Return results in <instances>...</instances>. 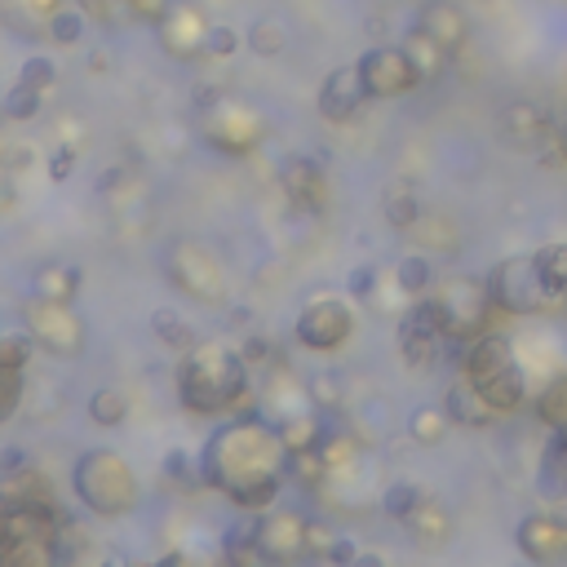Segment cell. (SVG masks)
<instances>
[{"instance_id": "1", "label": "cell", "mask_w": 567, "mask_h": 567, "mask_svg": "<svg viewBox=\"0 0 567 567\" xmlns=\"http://www.w3.org/2000/svg\"><path fill=\"white\" fill-rule=\"evenodd\" d=\"M200 474L239 510H270L284 474H289V443L257 417H235L204 443Z\"/></svg>"}, {"instance_id": "2", "label": "cell", "mask_w": 567, "mask_h": 567, "mask_svg": "<svg viewBox=\"0 0 567 567\" xmlns=\"http://www.w3.org/2000/svg\"><path fill=\"white\" fill-rule=\"evenodd\" d=\"M178 399L195 417H244L257 404L248 373H244V355L217 342H195L186 351L178 368Z\"/></svg>"}, {"instance_id": "3", "label": "cell", "mask_w": 567, "mask_h": 567, "mask_svg": "<svg viewBox=\"0 0 567 567\" xmlns=\"http://www.w3.org/2000/svg\"><path fill=\"white\" fill-rule=\"evenodd\" d=\"M72 518L58 505H0V563L6 567H50L58 563V532Z\"/></svg>"}, {"instance_id": "4", "label": "cell", "mask_w": 567, "mask_h": 567, "mask_svg": "<svg viewBox=\"0 0 567 567\" xmlns=\"http://www.w3.org/2000/svg\"><path fill=\"white\" fill-rule=\"evenodd\" d=\"M461 373L470 377V386L501 413H518L527 404V377L514 360V346L501 338V333H483L479 342L466 346V360H461Z\"/></svg>"}, {"instance_id": "5", "label": "cell", "mask_w": 567, "mask_h": 567, "mask_svg": "<svg viewBox=\"0 0 567 567\" xmlns=\"http://www.w3.org/2000/svg\"><path fill=\"white\" fill-rule=\"evenodd\" d=\"M72 488L81 496L85 510H94L98 518H120L138 505V483H133V470L125 466L120 452H107V448H94L76 461L72 470Z\"/></svg>"}, {"instance_id": "6", "label": "cell", "mask_w": 567, "mask_h": 567, "mask_svg": "<svg viewBox=\"0 0 567 567\" xmlns=\"http://www.w3.org/2000/svg\"><path fill=\"white\" fill-rule=\"evenodd\" d=\"M430 298V311H435V324L443 329L448 342H479L483 333H492V320H501L505 311L492 302L488 284H474V279H452L443 284L439 293H426Z\"/></svg>"}, {"instance_id": "7", "label": "cell", "mask_w": 567, "mask_h": 567, "mask_svg": "<svg viewBox=\"0 0 567 567\" xmlns=\"http://www.w3.org/2000/svg\"><path fill=\"white\" fill-rule=\"evenodd\" d=\"M488 293L505 315H545V311H563L567 302L558 293L545 289L536 257H505L488 270Z\"/></svg>"}, {"instance_id": "8", "label": "cell", "mask_w": 567, "mask_h": 567, "mask_svg": "<svg viewBox=\"0 0 567 567\" xmlns=\"http://www.w3.org/2000/svg\"><path fill=\"white\" fill-rule=\"evenodd\" d=\"M23 329L36 338V346L45 355H58V360H81L85 355V324L76 320V311L67 302L32 298L23 307Z\"/></svg>"}, {"instance_id": "9", "label": "cell", "mask_w": 567, "mask_h": 567, "mask_svg": "<svg viewBox=\"0 0 567 567\" xmlns=\"http://www.w3.org/2000/svg\"><path fill=\"white\" fill-rule=\"evenodd\" d=\"M169 275H173V284H178L186 298H195L204 307L226 302V289H231V284H226V266L204 244H178L169 253Z\"/></svg>"}, {"instance_id": "10", "label": "cell", "mask_w": 567, "mask_h": 567, "mask_svg": "<svg viewBox=\"0 0 567 567\" xmlns=\"http://www.w3.org/2000/svg\"><path fill=\"white\" fill-rule=\"evenodd\" d=\"M204 138L222 156H248L266 138V120L248 103H217L208 111V120H204Z\"/></svg>"}, {"instance_id": "11", "label": "cell", "mask_w": 567, "mask_h": 567, "mask_svg": "<svg viewBox=\"0 0 567 567\" xmlns=\"http://www.w3.org/2000/svg\"><path fill=\"white\" fill-rule=\"evenodd\" d=\"M293 333H298V342H302L307 351L329 355V351H342V346L351 342L355 315H351V307H346L342 298H311V302L302 307Z\"/></svg>"}, {"instance_id": "12", "label": "cell", "mask_w": 567, "mask_h": 567, "mask_svg": "<svg viewBox=\"0 0 567 567\" xmlns=\"http://www.w3.org/2000/svg\"><path fill=\"white\" fill-rule=\"evenodd\" d=\"M257 549H261V563L311 558V518H302L293 510H261V518H257Z\"/></svg>"}, {"instance_id": "13", "label": "cell", "mask_w": 567, "mask_h": 567, "mask_svg": "<svg viewBox=\"0 0 567 567\" xmlns=\"http://www.w3.org/2000/svg\"><path fill=\"white\" fill-rule=\"evenodd\" d=\"M360 72H364V81H368V94L373 98H404V94H413L417 85H421V67H417V58L408 54V45L399 50V45H377V50H368L364 58H360Z\"/></svg>"}, {"instance_id": "14", "label": "cell", "mask_w": 567, "mask_h": 567, "mask_svg": "<svg viewBox=\"0 0 567 567\" xmlns=\"http://www.w3.org/2000/svg\"><path fill=\"white\" fill-rule=\"evenodd\" d=\"M443 329L435 324V311H430V298H417V307L404 315L399 324V351H404V364L408 368H430L439 360V346H443Z\"/></svg>"}, {"instance_id": "15", "label": "cell", "mask_w": 567, "mask_h": 567, "mask_svg": "<svg viewBox=\"0 0 567 567\" xmlns=\"http://www.w3.org/2000/svg\"><path fill=\"white\" fill-rule=\"evenodd\" d=\"M160 28V45H164V54H173V58H195V54H208V19L195 10V6H169V14L156 23Z\"/></svg>"}, {"instance_id": "16", "label": "cell", "mask_w": 567, "mask_h": 567, "mask_svg": "<svg viewBox=\"0 0 567 567\" xmlns=\"http://www.w3.org/2000/svg\"><path fill=\"white\" fill-rule=\"evenodd\" d=\"M368 98H373V94H368V81H364V72H360V63H355V67H338V72H329V81L320 85V116L333 120V125H351Z\"/></svg>"}, {"instance_id": "17", "label": "cell", "mask_w": 567, "mask_h": 567, "mask_svg": "<svg viewBox=\"0 0 567 567\" xmlns=\"http://www.w3.org/2000/svg\"><path fill=\"white\" fill-rule=\"evenodd\" d=\"M518 541V554L532 558V563H558L567 558V518L563 514H527L514 532Z\"/></svg>"}, {"instance_id": "18", "label": "cell", "mask_w": 567, "mask_h": 567, "mask_svg": "<svg viewBox=\"0 0 567 567\" xmlns=\"http://www.w3.org/2000/svg\"><path fill=\"white\" fill-rule=\"evenodd\" d=\"M279 182H284V195H289L302 213H324L329 204V178L320 169V160L311 156H289L279 169Z\"/></svg>"}, {"instance_id": "19", "label": "cell", "mask_w": 567, "mask_h": 567, "mask_svg": "<svg viewBox=\"0 0 567 567\" xmlns=\"http://www.w3.org/2000/svg\"><path fill=\"white\" fill-rule=\"evenodd\" d=\"M0 496H6V501H28V505H58L50 474L41 466H32V461H23V466L0 474Z\"/></svg>"}, {"instance_id": "20", "label": "cell", "mask_w": 567, "mask_h": 567, "mask_svg": "<svg viewBox=\"0 0 567 567\" xmlns=\"http://www.w3.org/2000/svg\"><path fill=\"white\" fill-rule=\"evenodd\" d=\"M443 408L452 413V421L457 426H470V430H488L501 413L470 386V377L466 373H457V382H452V391H448V399H443Z\"/></svg>"}, {"instance_id": "21", "label": "cell", "mask_w": 567, "mask_h": 567, "mask_svg": "<svg viewBox=\"0 0 567 567\" xmlns=\"http://www.w3.org/2000/svg\"><path fill=\"white\" fill-rule=\"evenodd\" d=\"M417 28L430 41H439L448 54H461V45H466V19H461L457 6H448V0H435V6H426L417 14Z\"/></svg>"}, {"instance_id": "22", "label": "cell", "mask_w": 567, "mask_h": 567, "mask_svg": "<svg viewBox=\"0 0 567 567\" xmlns=\"http://www.w3.org/2000/svg\"><path fill=\"white\" fill-rule=\"evenodd\" d=\"M501 133L514 142V147H541L554 129H549V116L532 103H514L505 116H501Z\"/></svg>"}, {"instance_id": "23", "label": "cell", "mask_w": 567, "mask_h": 567, "mask_svg": "<svg viewBox=\"0 0 567 567\" xmlns=\"http://www.w3.org/2000/svg\"><path fill=\"white\" fill-rule=\"evenodd\" d=\"M408 532H413V541H417V545L439 549V545H448V536H452V514H448L435 496H426V501L408 514Z\"/></svg>"}, {"instance_id": "24", "label": "cell", "mask_w": 567, "mask_h": 567, "mask_svg": "<svg viewBox=\"0 0 567 567\" xmlns=\"http://www.w3.org/2000/svg\"><path fill=\"white\" fill-rule=\"evenodd\" d=\"M36 298H50V302H76L81 293V266H67V261H45L36 270Z\"/></svg>"}, {"instance_id": "25", "label": "cell", "mask_w": 567, "mask_h": 567, "mask_svg": "<svg viewBox=\"0 0 567 567\" xmlns=\"http://www.w3.org/2000/svg\"><path fill=\"white\" fill-rule=\"evenodd\" d=\"M452 426H457V421H452V413H448L443 404H421V408H413V417H408V435H413V443H421V448H439Z\"/></svg>"}, {"instance_id": "26", "label": "cell", "mask_w": 567, "mask_h": 567, "mask_svg": "<svg viewBox=\"0 0 567 567\" xmlns=\"http://www.w3.org/2000/svg\"><path fill=\"white\" fill-rule=\"evenodd\" d=\"M541 492L545 496H567V426H558L545 443L541 461Z\"/></svg>"}, {"instance_id": "27", "label": "cell", "mask_w": 567, "mask_h": 567, "mask_svg": "<svg viewBox=\"0 0 567 567\" xmlns=\"http://www.w3.org/2000/svg\"><path fill=\"white\" fill-rule=\"evenodd\" d=\"M279 435H284V443H289V452H315V448H324V439H329V430H324L320 417H311V413H293L289 421L279 426Z\"/></svg>"}, {"instance_id": "28", "label": "cell", "mask_w": 567, "mask_h": 567, "mask_svg": "<svg viewBox=\"0 0 567 567\" xmlns=\"http://www.w3.org/2000/svg\"><path fill=\"white\" fill-rule=\"evenodd\" d=\"M85 28H89V14L81 10V6H63V10H54L50 14V23H45V36L54 41V45H81L85 41Z\"/></svg>"}, {"instance_id": "29", "label": "cell", "mask_w": 567, "mask_h": 567, "mask_svg": "<svg viewBox=\"0 0 567 567\" xmlns=\"http://www.w3.org/2000/svg\"><path fill=\"white\" fill-rule=\"evenodd\" d=\"M395 284L408 293V298H426L430 293V284H435V270H430V261H426V253H408V257H399V266H395Z\"/></svg>"}, {"instance_id": "30", "label": "cell", "mask_w": 567, "mask_h": 567, "mask_svg": "<svg viewBox=\"0 0 567 567\" xmlns=\"http://www.w3.org/2000/svg\"><path fill=\"white\" fill-rule=\"evenodd\" d=\"M421 217H426V208H421V200H417V191H413V186H395V191H386V222H391L395 231H413Z\"/></svg>"}, {"instance_id": "31", "label": "cell", "mask_w": 567, "mask_h": 567, "mask_svg": "<svg viewBox=\"0 0 567 567\" xmlns=\"http://www.w3.org/2000/svg\"><path fill=\"white\" fill-rule=\"evenodd\" d=\"M41 103H45V89H36V85H28V81H14L10 89H6V116L14 120V125H23V120H36L41 116Z\"/></svg>"}, {"instance_id": "32", "label": "cell", "mask_w": 567, "mask_h": 567, "mask_svg": "<svg viewBox=\"0 0 567 567\" xmlns=\"http://www.w3.org/2000/svg\"><path fill=\"white\" fill-rule=\"evenodd\" d=\"M248 50L257 54V58H279L284 54V45H289V32H284V23L279 19H257L253 28H248Z\"/></svg>"}, {"instance_id": "33", "label": "cell", "mask_w": 567, "mask_h": 567, "mask_svg": "<svg viewBox=\"0 0 567 567\" xmlns=\"http://www.w3.org/2000/svg\"><path fill=\"white\" fill-rule=\"evenodd\" d=\"M536 266H541L545 289L567 302V244H545V248L536 253Z\"/></svg>"}, {"instance_id": "34", "label": "cell", "mask_w": 567, "mask_h": 567, "mask_svg": "<svg viewBox=\"0 0 567 567\" xmlns=\"http://www.w3.org/2000/svg\"><path fill=\"white\" fill-rule=\"evenodd\" d=\"M151 333H156L169 351H191V346H195V333H191V329H186V320H182V315H173L169 307L151 311Z\"/></svg>"}, {"instance_id": "35", "label": "cell", "mask_w": 567, "mask_h": 567, "mask_svg": "<svg viewBox=\"0 0 567 567\" xmlns=\"http://www.w3.org/2000/svg\"><path fill=\"white\" fill-rule=\"evenodd\" d=\"M125 417H129V399H125V391H111V386L94 391V399H89V421H94V426L111 430V426H120Z\"/></svg>"}, {"instance_id": "36", "label": "cell", "mask_w": 567, "mask_h": 567, "mask_svg": "<svg viewBox=\"0 0 567 567\" xmlns=\"http://www.w3.org/2000/svg\"><path fill=\"white\" fill-rule=\"evenodd\" d=\"M536 417H541L549 430L567 426V377H554V382L536 395Z\"/></svg>"}, {"instance_id": "37", "label": "cell", "mask_w": 567, "mask_h": 567, "mask_svg": "<svg viewBox=\"0 0 567 567\" xmlns=\"http://www.w3.org/2000/svg\"><path fill=\"white\" fill-rule=\"evenodd\" d=\"M430 492L426 488H417V483H408V479H399V483H391L386 488V496H382V505H386V514L391 518H399V523H408V514L426 501Z\"/></svg>"}, {"instance_id": "38", "label": "cell", "mask_w": 567, "mask_h": 567, "mask_svg": "<svg viewBox=\"0 0 567 567\" xmlns=\"http://www.w3.org/2000/svg\"><path fill=\"white\" fill-rule=\"evenodd\" d=\"M413 231L421 235V244H426V248H439V253H452V244H457V226H452V217H448V213H426Z\"/></svg>"}, {"instance_id": "39", "label": "cell", "mask_w": 567, "mask_h": 567, "mask_svg": "<svg viewBox=\"0 0 567 567\" xmlns=\"http://www.w3.org/2000/svg\"><path fill=\"white\" fill-rule=\"evenodd\" d=\"M408 54L417 58V67H421L426 76H439V72H443V63L452 58V54H448V50H443L439 41H430V36H426L421 28L413 32V41H408Z\"/></svg>"}, {"instance_id": "40", "label": "cell", "mask_w": 567, "mask_h": 567, "mask_svg": "<svg viewBox=\"0 0 567 567\" xmlns=\"http://www.w3.org/2000/svg\"><path fill=\"white\" fill-rule=\"evenodd\" d=\"M32 355H36V338H32L28 329L0 338V368H28Z\"/></svg>"}, {"instance_id": "41", "label": "cell", "mask_w": 567, "mask_h": 567, "mask_svg": "<svg viewBox=\"0 0 567 567\" xmlns=\"http://www.w3.org/2000/svg\"><path fill=\"white\" fill-rule=\"evenodd\" d=\"M0 386H6V404H0V421H14L19 399H23V368H0Z\"/></svg>"}, {"instance_id": "42", "label": "cell", "mask_w": 567, "mask_h": 567, "mask_svg": "<svg viewBox=\"0 0 567 567\" xmlns=\"http://www.w3.org/2000/svg\"><path fill=\"white\" fill-rule=\"evenodd\" d=\"M239 41H244V36H239L235 28H226V23H213V28H208V54H213V58H231V54L239 50Z\"/></svg>"}, {"instance_id": "43", "label": "cell", "mask_w": 567, "mask_h": 567, "mask_svg": "<svg viewBox=\"0 0 567 567\" xmlns=\"http://www.w3.org/2000/svg\"><path fill=\"white\" fill-rule=\"evenodd\" d=\"M19 81H28V85H36V89H50V85L58 81V67H54L50 58H41V54H36V58H28V63H23V76H19Z\"/></svg>"}, {"instance_id": "44", "label": "cell", "mask_w": 567, "mask_h": 567, "mask_svg": "<svg viewBox=\"0 0 567 567\" xmlns=\"http://www.w3.org/2000/svg\"><path fill=\"white\" fill-rule=\"evenodd\" d=\"M19 10H28L36 28H45V23H50V14H54V10H63V0H10V19H14Z\"/></svg>"}, {"instance_id": "45", "label": "cell", "mask_w": 567, "mask_h": 567, "mask_svg": "<svg viewBox=\"0 0 567 567\" xmlns=\"http://www.w3.org/2000/svg\"><path fill=\"white\" fill-rule=\"evenodd\" d=\"M338 386H342V382L324 373V377H315V382H311V399H315L320 408H342V391H338Z\"/></svg>"}, {"instance_id": "46", "label": "cell", "mask_w": 567, "mask_h": 567, "mask_svg": "<svg viewBox=\"0 0 567 567\" xmlns=\"http://www.w3.org/2000/svg\"><path fill=\"white\" fill-rule=\"evenodd\" d=\"M377 270L373 266H355L351 270V279H346V289H351V298H373V289H377Z\"/></svg>"}, {"instance_id": "47", "label": "cell", "mask_w": 567, "mask_h": 567, "mask_svg": "<svg viewBox=\"0 0 567 567\" xmlns=\"http://www.w3.org/2000/svg\"><path fill=\"white\" fill-rule=\"evenodd\" d=\"M125 6H129V14H138V19H147V23H160V19L169 14L173 0H125Z\"/></svg>"}, {"instance_id": "48", "label": "cell", "mask_w": 567, "mask_h": 567, "mask_svg": "<svg viewBox=\"0 0 567 567\" xmlns=\"http://www.w3.org/2000/svg\"><path fill=\"white\" fill-rule=\"evenodd\" d=\"M72 169H76V151H72L67 142H63V147H58V151L50 156V178H54V182H63V178H67Z\"/></svg>"}, {"instance_id": "49", "label": "cell", "mask_w": 567, "mask_h": 567, "mask_svg": "<svg viewBox=\"0 0 567 567\" xmlns=\"http://www.w3.org/2000/svg\"><path fill=\"white\" fill-rule=\"evenodd\" d=\"M364 554H360V545L355 541H346V536H338L333 541V549H329V563H360Z\"/></svg>"}, {"instance_id": "50", "label": "cell", "mask_w": 567, "mask_h": 567, "mask_svg": "<svg viewBox=\"0 0 567 567\" xmlns=\"http://www.w3.org/2000/svg\"><path fill=\"white\" fill-rule=\"evenodd\" d=\"M244 360H248V364H266V360H270V342H266V338H248V342H244Z\"/></svg>"}, {"instance_id": "51", "label": "cell", "mask_w": 567, "mask_h": 567, "mask_svg": "<svg viewBox=\"0 0 567 567\" xmlns=\"http://www.w3.org/2000/svg\"><path fill=\"white\" fill-rule=\"evenodd\" d=\"M164 470H169V479H186V457L182 452H169V466Z\"/></svg>"}, {"instance_id": "52", "label": "cell", "mask_w": 567, "mask_h": 567, "mask_svg": "<svg viewBox=\"0 0 567 567\" xmlns=\"http://www.w3.org/2000/svg\"><path fill=\"white\" fill-rule=\"evenodd\" d=\"M554 156H558V160L567 164V120H563V125L554 129Z\"/></svg>"}, {"instance_id": "53", "label": "cell", "mask_w": 567, "mask_h": 567, "mask_svg": "<svg viewBox=\"0 0 567 567\" xmlns=\"http://www.w3.org/2000/svg\"><path fill=\"white\" fill-rule=\"evenodd\" d=\"M563 311H567V307H563Z\"/></svg>"}]
</instances>
